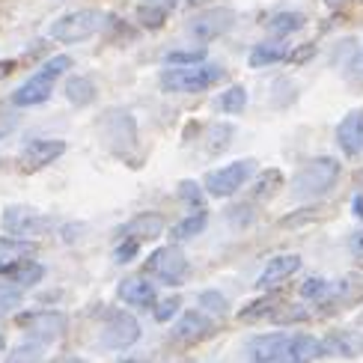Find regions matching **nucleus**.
<instances>
[{
    "mask_svg": "<svg viewBox=\"0 0 363 363\" xmlns=\"http://www.w3.org/2000/svg\"><path fill=\"white\" fill-rule=\"evenodd\" d=\"M99 138L119 161L140 167V138H138V119L123 108H108L99 116Z\"/></svg>",
    "mask_w": 363,
    "mask_h": 363,
    "instance_id": "nucleus-1",
    "label": "nucleus"
},
{
    "mask_svg": "<svg viewBox=\"0 0 363 363\" xmlns=\"http://www.w3.org/2000/svg\"><path fill=\"white\" fill-rule=\"evenodd\" d=\"M340 173H342V167L337 158H330V155L313 158L295 173L292 196L295 200H319V196H325L340 182Z\"/></svg>",
    "mask_w": 363,
    "mask_h": 363,
    "instance_id": "nucleus-2",
    "label": "nucleus"
},
{
    "mask_svg": "<svg viewBox=\"0 0 363 363\" xmlns=\"http://www.w3.org/2000/svg\"><path fill=\"white\" fill-rule=\"evenodd\" d=\"M223 66L215 63H200V66H170L161 72V89L164 93H203V89L215 86L223 81Z\"/></svg>",
    "mask_w": 363,
    "mask_h": 363,
    "instance_id": "nucleus-3",
    "label": "nucleus"
},
{
    "mask_svg": "<svg viewBox=\"0 0 363 363\" xmlns=\"http://www.w3.org/2000/svg\"><path fill=\"white\" fill-rule=\"evenodd\" d=\"M101 24H104V15L99 9H74L51 24V39L60 45H81L86 39H93L101 30Z\"/></svg>",
    "mask_w": 363,
    "mask_h": 363,
    "instance_id": "nucleus-4",
    "label": "nucleus"
},
{
    "mask_svg": "<svg viewBox=\"0 0 363 363\" xmlns=\"http://www.w3.org/2000/svg\"><path fill=\"white\" fill-rule=\"evenodd\" d=\"M253 173H256V161L253 158H241V161L226 164V167L211 170L203 185H206L208 196H215V200H226V196H233V194H238L241 188H245L247 182L253 179Z\"/></svg>",
    "mask_w": 363,
    "mask_h": 363,
    "instance_id": "nucleus-5",
    "label": "nucleus"
},
{
    "mask_svg": "<svg viewBox=\"0 0 363 363\" xmlns=\"http://www.w3.org/2000/svg\"><path fill=\"white\" fill-rule=\"evenodd\" d=\"M18 325L33 337V342L51 345L66 337L69 319H66V313H60V310H27L18 315Z\"/></svg>",
    "mask_w": 363,
    "mask_h": 363,
    "instance_id": "nucleus-6",
    "label": "nucleus"
},
{
    "mask_svg": "<svg viewBox=\"0 0 363 363\" xmlns=\"http://www.w3.org/2000/svg\"><path fill=\"white\" fill-rule=\"evenodd\" d=\"M188 256L182 253L179 245H164L158 250H152L146 256V271L152 274L155 280L161 283H167V286H179V283H185L188 277Z\"/></svg>",
    "mask_w": 363,
    "mask_h": 363,
    "instance_id": "nucleus-7",
    "label": "nucleus"
},
{
    "mask_svg": "<svg viewBox=\"0 0 363 363\" xmlns=\"http://www.w3.org/2000/svg\"><path fill=\"white\" fill-rule=\"evenodd\" d=\"M4 230L12 238H39L45 233H51V218L39 215L36 208H27V206H6L4 208Z\"/></svg>",
    "mask_w": 363,
    "mask_h": 363,
    "instance_id": "nucleus-8",
    "label": "nucleus"
},
{
    "mask_svg": "<svg viewBox=\"0 0 363 363\" xmlns=\"http://www.w3.org/2000/svg\"><path fill=\"white\" fill-rule=\"evenodd\" d=\"M140 340V322L131 313H111L101 328V345L111 352H125Z\"/></svg>",
    "mask_w": 363,
    "mask_h": 363,
    "instance_id": "nucleus-9",
    "label": "nucleus"
},
{
    "mask_svg": "<svg viewBox=\"0 0 363 363\" xmlns=\"http://www.w3.org/2000/svg\"><path fill=\"white\" fill-rule=\"evenodd\" d=\"M63 152H66V140H60V138H36V140H30L21 149L18 164H21L24 173H39V170L48 167V164H54Z\"/></svg>",
    "mask_w": 363,
    "mask_h": 363,
    "instance_id": "nucleus-10",
    "label": "nucleus"
},
{
    "mask_svg": "<svg viewBox=\"0 0 363 363\" xmlns=\"http://www.w3.org/2000/svg\"><path fill=\"white\" fill-rule=\"evenodd\" d=\"M233 24H235V12L226 9V6H215V9H206L200 15H194V18L188 21V33L194 39H200V42H211V39L223 36Z\"/></svg>",
    "mask_w": 363,
    "mask_h": 363,
    "instance_id": "nucleus-11",
    "label": "nucleus"
},
{
    "mask_svg": "<svg viewBox=\"0 0 363 363\" xmlns=\"http://www.w3.org/2000/svg\"><path fill=\"white\" fill-rule=\"evenodd\" d=\"M116 298L128 307H138V310L155 307V283L146 274H128L116 283Z\"/></svg>",
    "mask_w": 363,
    "mask_h": 363,
    "instance_id": "nucleus-12",
    "label": "nucleus"
},
{
    "mask_svg": "<svg viewBox=\"0 0 363 363\" xmlns=\"http://www.w3.org/2000/svg\"><path fill=\"white\" fill-rule=\"evenodd\" d=\"M298 271H301V256L298 253H280L274 259H268L259 280H256V289L271 292V289H277V286H283L292 274H298Z\"/></svg>",
    "mask_w": 363,
    "mask_h": 363,
    "instance_id": "nucleus-13",
    "label": "nucleus"
},
{
    "mask_svg": "<svg viewBox=\"0 0 363 363\" xmlns=\"http://www.w3.org/2000/svg\"><path fill=\"white\" fill-rule=\"evenodd\" d=\"M164 218L158 215V211H140V215H134L128 223H123L119 226V238H125V241H152V238H158L161 233H164Z\"/></svg>",
    "mask_w": 363,
    "mask_h": 363,
    "instance_id": "nucleus-14",
    "label": "nucleus"
},
{
    "mask_svg": "<svg viewBox=\"0 0 363 363\" xmlns=\"http://www.w3.org/2000/svg\"><path fill=\"white\" fill-rule=\"evenodd\" d=\"M337 146L349 158L363 155V108H354L342 116V123L337 125Z\"/></svg>",
    "mask_w": 363,
    "mask_h": 363,
    "instance_id": "nucleus-15",
    "label": "nucleus"
},
{
    "mask_svg": "<svg viewBox=\"0 0 363 363\" xmlns=\"http://www.w3.org/2000/svg\"><path fill=\"white\" fill-rule=\"evenodd\" d=\"M211 334H215V322H211V315H206L203 310L182 313V319L173 328V337L182 342H200V340H208Z\"/></svg>",
    "mask_w": 363,
    "mask_h": 363,
    "instance_id": "nucleus-16",
    "label": "nucleus"
},
{
    "mask_svg": "<svg viewBox=\"0 0 363 363\" xmlns=\"http://www.w3.org/2000/svg\"><path fill=\"white\" fill-rule=\"evenodd\" d=\"M325 357L322 340L313 334H289L286 337V349H283V360L280 363H313Z\"/></svg>",
    "mask_w": 363,
    "mask_h": 363,
    "instance_id": "nucleus-17",
    "label": "nucleus"
},
{
    "mask_svg": "<svg viewBox=\"0 0 363 363\" xmlns=\"http://www.w3.org/2000/svg\"><path fill=\"white\" fill-rule=\"evenodd\" d=\"M54 93V81L45 78L42 72H36L33 78H27L15 93L9 96L15 108H36V104H45Z\"/></svg>",
    "mask_w": 363,
    "mask_h": 363,
    "instance_id": "nucleus-18",
    "label": "nucleus"
},
{
    "mask_svg": "<svg viewBox=\"0 0 363 363\" xmlns=\"http://www.w3.org/2000/svg\"><path fill=\"white\" fill-rule=\"evenodd\" d=\"M286 337H289V334H283V330L253 337V340L247 342V357H250V363H280V360H283V349H286Z\"/></svg>",
    "mask_w": 363,
    "mask_h": 363,
    "instance_id": "nucleus-19",
    "label": "nucleus"
},
{
    "mask_svg": "<svg viewBox=\"0 0 363 363\" xmlns=\"http://www.w3.org/2000/svg\"><path fill=\"white\" fill-rule=\"evenodd\" d=\"M30 253H33V241L0 235V274H6V271L18 268L24 259H30Z\"/></svg>",
    "mask_w": 363,
    "mask_h": 363,
    "instance_id": "nucleus-20",
    "label": "nucleus"
},
{
    "mask_svg": "<svg viewBox=\"0 0 363 363\" xmlns=\"http://www.w3.org/2000/svg\"><path fill=\"white\" fill-rule=\"evenodd\" d=\"M325 354L334 357H357L363 354V337L360 334H330L322 340Z\"/></svg>",
    "mask_w": 363,
    "mask_h": 363,
    "instance_id": "nucleus-21",
    "label": "nucleus"
},
{
    "mask_svg": "<svg viewBox=\"0 0 363 363\" xmlns=\"http://www.w3.org/2000/svg\"><path fill=\"white\" fill-rule=\"evenodd\" d=\"M96 96H99V89L86 74H72L66 81V99H69V104H74V108H89V104L96 101Z\"/></svg>",
    "mask_w": 363,
    "mask_h": 363,
    "instance_id": "nucleus-22",
    "label": "nucleus"
},
{
    "mask_svg": "<svg viewBox=\"0 0 363 363\" xmlns=\"http://www.w3.org/2000/svg\"><path fill=\"white\" fill-rule=\"evenodd\" d=\"M280 60H289V48H286L283 42H262L250 51L247 63L253 69H262V66H271V63H280Z\"/></svg>",
    "mask_w": 363,
    "mask_h": 363,
    "instance_id": "nucleus-23",
    "label": "nucleus"
},
{
    "mask_svg": "<svg viewBox=\"0 0 363 363\" xmlns=\"http://www.w3.org/2000/svg\"><path fill=\"white\" fill-rule=\"evenodd\" d=\"M304 24H307V18L301 12H277V15H271V21H268V33L274 39H286V36L298 33Z\"/></svg>",
    "mask_w": 363,
    "mask_h": 363,
    "instance_id": "nucleus-24",
    "label": "nucleus"
},
{
    "mask_svg": "<svg viewBox=\"0 0 363 363\" xmlns=\"http://www.w3.org/2000/svg\"><path fill=\"white\" fill-rule=\"evenodd\" d=\"M208 226V211L200 208V211H191V215H185L176 226H173V238L176 241H188L194 235H200L203 230Z\"/></svg>",
    "mask_w": 363,
    "mask_h": 363,
    "instance_id": "nucleus-25",
    "label": "nucleus"
},
{
    "mask_svg": "<svg viewBox=\"0 0 363 363\" xmlns=\"http://www.w3.org/2000/svg\"><path fill=\"white\" fill-rule=\"evenodd\" d=\"M301 295L307 301H315V304H328V301H334L340 295V286H334L330 280H322V277H310L301 286Z\"/></svg>",
    "mask_w": 363,
    "mask_h": 363,
    "instance_id": "nucleus-26",
    "label": "nucleus"
},
{
    "mask_svg": "<svg viewBox=\"0 0 363 363\" xmlns=\"http://www.w3.org/2000/svg\"><path fill=\"white\" fill-rule=\"evenodd\" d=\"M218 108L223 113H230V116L245 113V108H247V89L241 84H233L230 89H223V93L218 96Z\"/></svg>",
    "mask_w": 363,
    "mask_h": 363,
    "instance_id": "nucleus-27",
    "label": "nucleus"
},
{
    "mask_svg": "<svg viewBox=\"0 0 363 363\" xmlns=\"http://www.w3.org/2000/svg\"><path fill=\"white\" fill-rule=\"evenodd\" d=\"M9 277H12V283L18 286V289H30V286L42 283V277H45V265H39V262H33V259H24L18 268H12V271H9Z\"/></svg>",
    "mask_w": 363,
    "mask_h": 363,
    "instance_id": "nucleus-28",
    "label": "nucleus"
},
{
    "mask_svg": "<svg viewBox=\"0 0 363 363\" xmlns=\"http://www.w3.org/2000/svg\"><path fill=\"white\" fill-rule=\"evenodd\" d=\"M42 357H45V345L27 340L21 345H15V349L6 354L4 363H42Z\"/></svg>",
    "mask_w": 363,
    "mask_h": 363,
    "instance_id": "nucleus-29",
    "label": "nucleus"
},
{
    "mask_svg": "<svg viewBox=\"0 0 363 363\" xmlns=\"http://www.w3.org/2000/svg\"><path fill=\"white\" fill-rule=\"evenodd\" d=\"M196 304H200V310L208 315V313H215V315H223V313H230V301H226L223 292L218 289H203L200 295H196Z\"/></svg>",
    "mask_w": 363,
    "mask_h": 363,
    "instance_id": "nucleus-30",
    "label": "nucleus"
},
{
    "mask_svg": "<svg viewBox=\"0 0 363 363\" xmlns=\"http://www.w3.org/2000/svg\"><path fill=\"white\" fill-rule=\"evenodd\" d=\"M233 134H235V128L230 125V123H215L208 128V152H223L226 146H230V140H233Z\"/></svg>",
    "mask_w": 363,
    "mask_h": 363,
    "instance_id": "nucleus-31",
    "label": "nucleus"
},
{
    "mask_svg": "<svg viewBox=\"0 0 363 363\" xmlns=\"http://www.w3.org/2000/svg\"><path fill=\"white\" fill-rule=\"evenodd\" d=\"M280 185H283V173L280 170H262V176H259V182H256V196L259 200H268L271 194H277L280 191Z\"/></svg>",
    "mask_w": 363,
    "mask_h": 363,
    "instance_id": "nucleus-32",
    "label": "nucleus"
},
{
    "mask_svg": "<svg viewBox=\"0 0 363 363\" xmlns=\"http://www.w3.org/2000/svg\"><path fill=\"white\" fill-rule=\"evenodd\" d=\"M179 200H182V203H188V206H191V211L206 208V206H203V188L196 185V182H191V179L179 182Z\"/></svg>",
    "mask_w": 363,
    "mask_h": 363,
    "instance_id": "nucleus-33",
    "label": "nucleus"
},
{
    "mask_svg": "<svg viewBox=\"0 0 363 363\" xmlns=\"http://www.w3.org/2000/svg\"><path fill=\"white\" fill-rule=\"evenodd\" d=\"M72 69V57L69 54H57V57H51V60H45V66L39 69L45 78H51V81H57V78H63V74Z\"/></svg>",
    "mask_w": 363,
    "mask_h": 363,
    "instance_id": "nucleus-34",
    "label": "nucleus"
},
{
    "mask_svg": "<svg viewBox=\"0 0 363 363\" xmlns=\"http://www.w3.org/2000/svg\"><path fill=\"white\" fill-rule=\"evenodd\" d=\"M182 310V298L179 295H170V298H164V301H158V304H155V322H173L176 319V313Z\"/></svg>",
    "mask_w": 363,
    "mask_h": 363,
    "instance_id": "nucleus-35",
    "label": "nucleus"
},
{
    "mask_svg": "<svg viewBox=\"0 0 363 363\" xmlns=\"http://www.w3.org/2000/svg\"><path fill=\"white\" fill-rule=\"evenodd\" d=\"M167 63L170 66H200V63H206V51L203 48H196V51H170Z\"/></svg>",
    "mask_w": 363,
    "mask_h": 363,
    "instance_id": "nucleus-36",
    "label": "nucleus"
},
{
    "mask_svg": "<svg viewBox=\"0 0 363 363\" xmlns=\"http://www.w3.org/2000/svg\"><path fill=\"white\" fill-rule=\"evenodd\" d=\"M164 18H167V12L152 9V6H140V21H143V27H149V30H158V27L164 24Z\"/></svg>",
    "mask_w": 363,
    "mask_h": 363,
    "instance_id": "nucleus-37",
    "label": "nucleus"
},
{
    "mask_svg": "<svg viewBox=\"0 0 363 363\" xmlns=\"http://www.w3.org/2000/svg\"><path fill=\"white\" fill-rule=\"evenodd\" d=\"M265 310H271V301H256V304H247L238 313V319H259V315H265Z\"/></svg>",
    "mask_w": 363,
    "mask_h": 363,
    "instance_id": "nucleus-38",
    "label": "nucleus"
},
{
    "mask_svg": "<svg viewBox=\"0 0 363 363\" xmlns=\"http://www.w3.org/2000/svg\"><path fill=\"white\" fill-rule=\"evenodd\" d=\"M138 247H140L138 241H119V247H116V253H113V256H116V262H128L131 256L138 253Z\"/></svg>",
    "mask_w": 363,
    "mask_h": 363,
    "instance_id": "nucleus-39",
    "label": "nucleus"
},
{
    "mask_svg": "<svg viewBox=\"0 0 363 363\" xmlns=\"http://www.w3.org/2000/svg\"><path fill=\"white\" fill-rule=\"evenodd\" d=\"M86 230V226L84 223H66L63 226V241H66V245H72V241H78V235Z\"/></svg>",
    "mask_w": 363,
    "mask_h": 363,
    "instance_id": "nucleus-40",
    "label": "nucleus"
},
{
    "mask_svg": "<svg viewBox=\"0 0 363 363\" xmlns=\"http://www.w3.org/2000/svg\"><path fill=\"white\" fill-rule=\"evenodd\" d=\"M12 131H15V116H0V140L9 138Z\"/></svg>",
    "mask_w": 363,
    "mask_h": 363,
    "instance_id": "nucleus-41",
    "label": "nucleus"
},
{
    "mask_svg": "<svg viewBox=\"0 0 363 363\" xmlns=\"http://www.w3.org/2000/svg\"><path fill=\"white\" fill-rule=\"evenodd\" d=\"M352 74L363 81V48L354 51V57H352Z\"/></svg>",
    "mask_w": 363,
    "mask_h": 363,
    "instance_id": "nucleus-42",
    "label": "nucleus"
},
{
    "mask_svg": "<svg viewBox=\"0 0 363 363\" xmlns=\"http://www.w3.org/2000/svg\"><path fill=\"white\" fill-rule=\"evenodd\" d=\"M143 6H152V9H161V12H170L176 6V0H143Z\"/></svg>",
    "mask_w": 363,
    "mask_h": 363,
    "instance_id": "nucleus-43",
    "label": "nucleus"
},
{
    "mask_svg": "<svg viewBox=\"0 0 363 363\" xmlns=\"http://www.w3.org/2000/svg\"><path fill=\"white\" fill-rule=\"evenodd\" d=\"M349 247H352V253L363 256V230H357V233L352 235V241H349Z\"/></svg>",
    "mask_w": 363,
    "mask_h": 363,
    "instance_id": "nucleus-44",
    "label": "nucleus"
},
{
    "mask_svg": "<svg viewBox=\"0 0 363 363\" xmlns=\"http://www.w3.org/2000/svg\"><path fill=\"white\" fill-rule=\"evenodd\" d=\"M15 69V63H12V60H6V63H0V78H6V74Z\"/></svg>",
    "mask_w": 363,
    "mask_h": 363,
    "instance_id": "nucleus-45",
    "label": "nucleus"
},
{
    "mask_svg": "<svg viewBox=\"0 0 363 363\" xmlns=\"http://www.w3.org/2000/svg\"><path fill=\"white\" fill-rule=\"evenodd\" d=\"M354 215L363 220V196H354Z\"/></svg>",
    "mask_w": 363,
    "mask_h": 363,
    "instance_id": "nucleus-46",
    "label": "nucleus"
},
{
    "mask_svg": "<svg viewBox=\"0 0 363 363\" xmlns=\"http://www.w3.org/2000/svg\"><path fill=\"white\" fill-rule=\"evenodd\" d=\"M325 4H330V6H340V4H345V0H325Z\"/></svg>",
    "mask_w": 363,
    "mask_h": 363,
    "instance_id": "nucleus-47",
    "label": "nucleus"
},
{
    "mask_svg": "<svg viewBox=\"0 0 363 363\" xmlns=\"http://www.w3.org/2000/svg\"><path fill=\"white\" fill-rule=\"evenodd\" d=\"M4 345H6V340H4V334H0V349H4Z\"/></svg>",
    "mask_w": 363,
    "mask_h": 363,
    "instance_id": "nucleus-48",
    "label": "nucleus"
}]
</instances>
